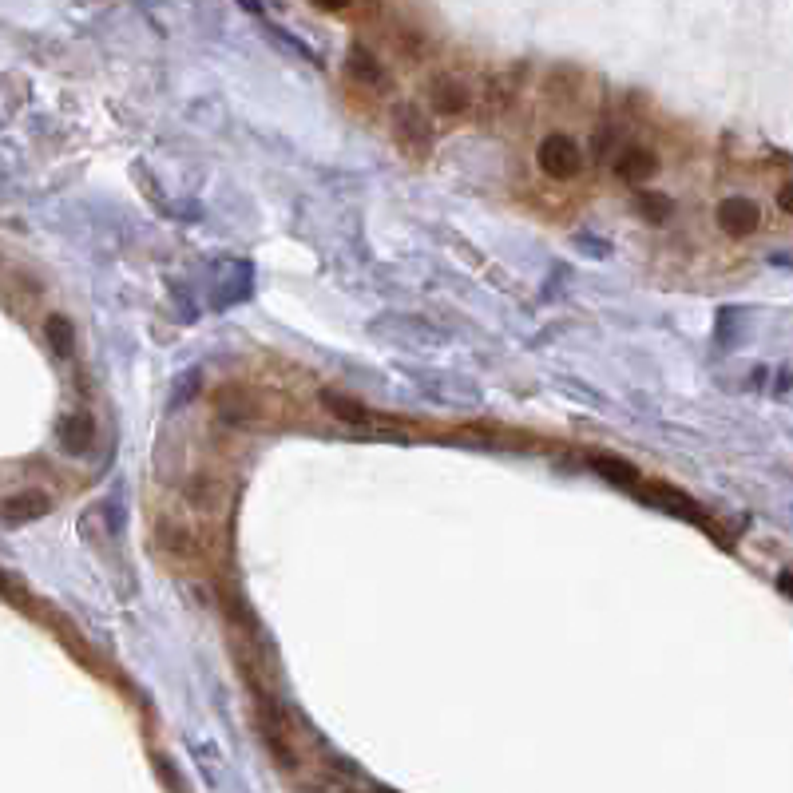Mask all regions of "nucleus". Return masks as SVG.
<instances>
[{
  "label": "nucleus",
  "instance_id": "1",
  "mask_svg": "<svg viewBox=\"0 0 793 793\" xmlns=\"http://www.w3.org/2000/svg\"><path fill=\"white\" fill-rule=\"evenodd\" d=\"M258 702V738H262V746L270 750V758L282 766V770H298V750H294V742H290V730H286V718H282V706L274 702V694H266V698H254Z\"/></svg>",
  "mask_w": 793,
  "mask_h": 793
},
{
  "label": "nucleus",
  "instance_id": "2",
  "mask_svg": "<svg viewBox=\"0 0 793 793\" xmlns=\"http://www.w3.org/2000/svg\"><path fill=\"white\" fill-rule=\"evenodd\" d=\"M536 159H540V171H544L548 179H560V183H564V179H575L579 167H583V151H579V143L567 139V135H548V139L540 143Z\"/></svg>",
  "mask_w": 793,
  "mask_h": 793
},
{
  "label": "nucleus",
  "instance_id": "3",
  "mask_svg": "<svg viewBox=\"0 0 793 793\" xmlns=\"http://www.w3.org/2000/svg\"><path fill=\"white\" fill-rule=\"evenodd\" d=\"M393 131H397V143L409 155H429V147H433V123L417 112L413 104H397L393 108Z\"/></svg>",
  "mask_w": 793,
  "mask_h": 793
},
{
  "label": "nucleus",
  "instance_id": "4",
  "mask_svg": "<svg viewBox=\"0 0 793 793\" xmlns=\"http://www.w3.org/2000/svg\"><path fill=\"white\" fill-rule=\"evenodd\" d=\"M718 227L726 234L746 238V234H754L762 227V207L754 199H746V195H730V199L718 203Z\"/></svg>",
  "mask_w": 793,
  "mask_h": 793
},
{
  "label": "nucleus",
  "instance_id": "5",
  "mask_svg": "<svg viewBox=\"0 0 793 793\" xmlns=\"http://www.w3.org/2000/svg\"><path fill=\"white\" fill-rule=\"evenodd\" d=\"M345 72H349V80L353 84H361V88H389V68L365 48V44H349V56H345Z\"/></svg>",
  "mask_w": 793,
  "mask_h": 793
},
{
  "label": "nucleus",
  "instance_id": "6",
  "mask_svg": "<svg viewBox=\"0 0 793 793\" xmlns=\"http://www.w3.org/2000/svg\"><path fill=\"white\" fill-rule=\"evenodd\" d=\"M322 405H326L338 421L353 425V429H377V425H381V417H377L373 409H365L361 401L345 397V393H338V389H326V393H322Z\"/></svg>",
  "mask_w": 793,
  "mask_h": 793
},
{
  "label": "nucleus",
  "instance_id": "7",
  "mask_svg": "<svg viewBox=\"0 0 793 793\" xmlns=\"http://www.w3.org/2000/svg\"><path fill=\"white\" fill-rule=\"evenodd\" d=\"M48 508H52V500L44 492H36V488L16 492V496L4 500V524L16 528V524H28V520H40V516H48Z\"/></svg>",
  "mask_w": 793,
  "mask_h": 793
},
{
  "label": "nucleus",
  "instance_id": "8",
  "mask_svg": "<svg viewBox=\"0 0 793 793\" xmlns=\"http://www.w3.org/2000/svg\"><path fill=\"white\" fill-rule=\"evenodd\" d=\"M655 167H659V159H655L647 147H623L619 159H615V175H619L623 183H631V187L647 183V179L655 175Z\"/></svg>",
  "mask_w": 793,
  "mask_h": 793
},
{
  "label": "nucleus",
  "instance_id": "9",
  "mask_svg": "<svg viewBox=\"0 0 793 793\" xmlns=\"http://www.w3.org/2000/svg\"><path fill=\"white\" fill-rule=\"evenodd\" d=\"M468 100H472L468 88L449 80V76H441V80L429 84V104H433L437 115H464L468 112Z\"/></svg>",
  "mask_w": 793,
  "mask_h": 793
},
{
  "label": "nucleus",
  "instance_id": "10",
  "mask_svg": "<svg viewBox=\"0 0 793 793\" xmlns=\"http://www.w3.org/2000/svg\"><path fill=\"white\" fill-rule=\"evenodd\" d=\"M591 468L599 472V476H607V480H615L619 488H631V492H639L643 488V480H639V468L635 464H627V460H619V456H591Z\"/></svg>",
  "mask_w": 793,
  "mask_h": 793
},
{
  "label": "nucleus",
  "instance_id": "11",
  "mask_svg": "<svg viewBox=\"0 0 793 793\" xmlns=\"http://www.w3.org/2000/svg\"><path fill=\"white\" fill-rule=\"evenodd\" d=\"M159 544H163L171 556H179V560H199V556H203V548H199V540H195L191 528L163 524V528H159Z\"/></svg>",
  "mask_w": 793,
  "mask_h": 793
},
{
  "label": "nucleus",
  "instance_id": "12",
  "mask_svg": "<svg viewBox=\"0 0 793 793\" xmlns=\"http://www.w3.org/2000/svg\"><path fill=\"white\" fill-rule=\"evenodd\" d=\"M183 496H187V504L195 508V512H211L215 504H219V484L207 476V472H199V476H191L187 484H183Z\"/></svg>",
  "mask_w": 793,
  "mask_h": 793
},
{
  "label": "nucleus",
  "instance_id": "13",
  "mask_svg": "<svg viewBox=\"0 0 793 793\" xmlns=\"http://www.w3.org/2000/svg\"><path fill=\"white\" fill-rule=\"evenodd\" d=\"M635 207H639V215H643L647 223H667V219L675 215V203H671V195H663V191H639V195H635Z\"/></svg>",
  "mask_w": 793,
  "mask_h": 793
},
{
  "label": "nucleus",
  "instance_id": "14",
  "mask_svg": "<svg viewBox=\"0 0 793 793\" xmlns=\"http://www.w3.org/2000/svg\"><path fill=\"white\" fill-rule=\"evenodd\" d=\"M44 334H48V345H52L60 357H72V349H76V334H72V322H68V318L52 314V318L44 322Z\"/></svg>",
  "mask_w": 793,
  "mask_h": 793
},
{
  "label": "nucleus",
  "instance_id": "15",
  "mask_svg": "<svg viewBox=\"0 0 793 793\" xmlns=\"http://www.w3.org/2000/svg\"><path fill=\"white\" fill-rule=\"evenodd\" d=\"M88 441H92V421L80 417V413L68 417V421H64V449H68V453H84Z\"/></svg>",
  "mask_w": 793,
  "mask_h": 793
},
{
  "label": "nucleus",
  "instance_id": "16",
  "mask_svg": "<svg viewBox=\"0 0 793 793\" xmlns=\"http://www.w3.org/2000/svg\"><path fill=\"white\" fill-rule=\"evenodd\" d=\"M310 793H361L357 786H349L345 778H322V782H314Z\"/></svg>",
  "mask_w": 793,
  "mask_h": 793
},
{
  "label": "nucleus",
  "instance_id": "17",
  "mask_svg": "<svg viewBox=\"0 0 793 793\" xmlns=\"http://www.w3.org/2000/svg\"><path fill=\"white\" fill-rule=\"evenodd\" d=\"M778 207H782V211H786V215L793 219V183H786V187L778 191Z\"/></svg>",
  "mask_w": 793,
  "mask_h": 793
},
{
  "label": "nucleus",
  "instance_id": "18",
  "mask_svg": "<svg viewBox=\"0 0 793 793\" xmlns=\"http://www.w3.org/2000/svg\"><path fill=\"white\" fill-rule=\"evenodd\" d=\"M778 587H782L786 595H793V567H790V571H782V575H778Z\"/></svg>",
  "mask_w": 793,
  "mask_h": 793
},
{
  "label": "nucleus",
  "instance_id": "19",
  "mask_svg": "<svg viewBox=\"0 0 793 793\" xmlns=\"http://www.w3.org/2000/svg\"><path fill=\"white\" fill-rule=\"evenodd\" d=\"M377 793H389V790H377Z\"/></svg>",
  "mask_w": 793,
  "mask_h": 793
}]
</instances>
